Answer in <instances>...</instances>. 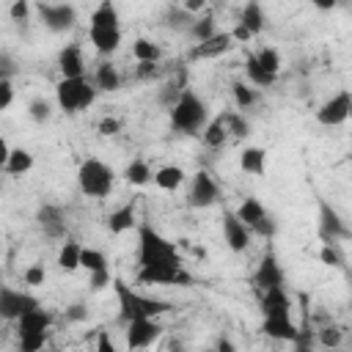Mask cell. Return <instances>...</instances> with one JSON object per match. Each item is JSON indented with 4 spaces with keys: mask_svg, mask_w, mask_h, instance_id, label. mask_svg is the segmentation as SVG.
<instances>
[{
    "mask_svg": "<svg viewBox=\"0 0 352 352\" xmlns=\"http://www.w3.org/2000/svg\"><path fill=\"white\" fill-rule=\"evenodd\" d=\"M138 264L140 270H162V267H182V258L170 239H165L148 223H140L138 226Z\"/></svg>",
    "mask_w": 352,
    "mask_h": 352,
    "instance_id": "cell-1",
    "label": "cell"
},
{
    "mask_svg": "<svg viewBox=\"0 0 352 352\" xmlns=\"http://www.w3.org/2000/svg\"><path fill=\"white\" fill-rule=\"evenodd\" d=\"M113 289H116V300H118V316L124 324L138 322V319H157L173 308L168 300H157V297H146V294L135 292L121 278L113 280Z\"/></svg>",
    "mask_w": 352,
    "mask_h": 352,
    "instance_id": "cell-2",
    "label": "cell"
},
{
    "mask_svg": "<svg viewBox=\"0 0 352 352\" xmlns=\"http://www.w3.org/2000/svg\"><path fill=\"white\" fill-rule=\"evenodd\" d=\"M170 113V126L176 132H184V135H198L206 129V104L204 99L195 94V91H184L182 99L168 110Z\"/></svg>",
    "mask_w": 352,
    "mask_h": 352,
    "instance_id": "cell-3",
    "label": "cell"
},
{
    "mask_svg": "<svg viewBox=\"0 0 352 352\" xmlns=\"http://www.w3.org/2000/svg\"><path fill=\"white\" fill-rule=\"evenodd\" d=\"M55 99H58V107L69 116L80 113V110H88L96 99V85H91L85 77H60L58 85H55Z\"/></svg>",
    "mask_w": 352,
    "mask_h": 352,
    "instance_id": "cell-4",
    "label": "cell"
},
{
    "mask_svg": "<svg viewBox=\"0 0 352 352\" xmlns=\"http://www.w3.org/2000/svg\"><path fill=\"white\" fill-rule=\"evenodd\" d=\"M113 182H116V173L110 165H104L102 160H85L77 170V184H80V192L88 195V198H104L110 195L113 190Z\"/></svg>",
    "mask_w": 352,
    "mask_h": 352,
    "instance_id": "cell-5",
    "label": "cell"
},
{
    "mask_svg": "<svg viewBox=\"0 0 352 352\" xmlns=\"http://www.w3.org/2000/svg\"><path fill=\"white\" fill-rule=\"evenodd\" d=\"M236 217L253 231V234H261V236H275V231H278V226H275V220L270 217V212L264 209V204L258 201V198H245L239 206H236Z\"/></svg>",
    "mask_w": 352,
    "mask_h": 352,
    "instance_id": "cell-6",
    "label": "cell"
},
{
    "mask_svg": "<svg viewBox=\"0 0 352 352\" xmlns=\"http://www.w3.org/2000/svg\"><path fill=\"white\" fill-rule=\"evenodd\" d=\"M36 11H38L44 28L52 33H66L77 22V8L69 3H38Z\"/></svg>",
    "mask_w": 352,
    "mask_h": 352,
    "instance_id": "cell-7",
    "label": "cell"
},
{
    "mask_svg": "<svg viewBox=\"0 0 352 352\" xmlns=\"http://www.w3.org/2000/svg\"><path fill=\"white\" fill-rule=\"evenodd\" d=\"M36 308H41V302L30 292H16L11 286L0 289V314H3V319H14L16 322L19 316H25V314H30Z\"/></svg>",
    "mask_w": 352,
    "mask_h": 352,
    "instance_id": "cell-8",
    "label": "cell"
},
{
    "mask_svg": "<svg viewBox=\"0 0 352 352\" xmlns=\"http://www.w3.org/2000/svg\"><path fill=\"white\" fill-rule=\"evenodd\" d=\"M217 198H220V187H217V182L212 179V173L198 170V173L192 176V182H190L187 204H190L192 209H206V206L217 204Z\"/></svg>",
    "mask_w": 352,
    "mask_h": 352,
    "instance_id": "cell-9",
    "label": "cell"
},
{
    "mask_svg": "<svg viewBox=\"0 0 352 352\" xmlns=\"http://www.w3.org/2000/svg\"><path fill=\"white\" fill-rule=\"evenodd\" d=\"M349 107H352V94L349 91H338L327 102H322V107L316 110V121L322 126H338V124H344L349 118Z\"/></svg>",
    "mask_w": 352,
    "mask_h": 352,
    "instance_id": "cell-10",
    "label": "cell"
},
{
    "mask_svg": "<svg viewBox=\"0 0 352 352\" xmlns=\"http://www.w3.org/2000/svg\"><path fill=\"white\" fill-rule=\"evenodd\" d=\"M319 236H322L324 245H336L338 239L349 236L346 223L341 220V214L327 201H319Z\"/></svg>",
    "mask_w": 352,
    "mask_h": 352,
    "instance_id": "cell-11",
    "label": "cell"
},
{
    "mask_svg": "<svg viewBox=\"0 0 352 352\" xmlns=\"http://www.w3.org/2000/svg\"><path fill=\"white\" fill-rule=\"evenodd\" d=\"M250 236H253V231H250V228L236 217V212L226 209V212H223V239H226L228 250H234V253L248 250Z\"/></svg>",
    "mask_w": 352,
    "mask_h": 352,
    "instance_id": "cell-12",
    "label": "cell"
},
{
    "mask_svg": "<svg viewBox=\"0 0 352 352\" xmlns=\"http://www.w3.org/2000/svg\"><path fill=\"white\" fill-rule=\"evenodd\" d=\"M138 280L148 286H190L192 275L184 267H162V270H138Z\"/></svg>",
    "mask_w": 352,
    "mask_h": 352,
    "instance_id": "cell-13",
    "label": "cell"
},
{
    "mask_svg": "<svg viewBox=\"0 0 352 352\" xmlns=\"http://www.w3.org/2000/svg\"><path fill=\"white\" fill-rule=\"evenodd\" d=\"M162 336V324L157 319H138L126 324V349H143L151 346Z\"/></svg>",
    "mask_w": 352,
    "mask_h": 352,
    "instance_id": "cell-14",
    "label": "cell"
},
{
    "mask_svg": "<svg viewBox=\"0 0 352 352\" xmlns=\"http://www.w3.org/2000/svg\"><path fill=\"white\" fill-rule=\"evenodd\" d=\"M261 333L272 341H289V344H297L302 330L297 327V322L292 319V314L286 316H264L261 322Z\"/></svg>",
    "mask_w": 352,
    "mask_h": 352,
    "instance_id": "cell-15",
    "label": "cell"
},
{
    "mask_svg": "<svg viewBox=\"0 0 352 352\" xmlns=\"http://www.w3.org/2000/svg\"><path fill=\"white\" fill-rule=\"evenodd\" d=\"M253 286H256L258 292L280 289V286H283V270H280V264H278V258H275L272 253H267V256L258 261V267H256V272H253Z\"/></svg>",
    "mask_w": 352,
    "mask_h": 352,
    "instance_id": "cell-16",
    "label": "cell"
},
{
    "mask_svg": "<svg viewBox=\"0 0 352 352\" xmlns=\"http://www.w3.org/2000/svg\"><path fill=\"white\" fill-rule=\"evenodd\" d=\"M36 223H38V228L44 231V236H50V239H63V236H66V217H63L60 206H55V204L38 206Z\"/></svg>",
    "mask_w": 352,
    "mask_h": 352,
    "instance_id": "cell-17",
    "label": "cell"
},
{
    "mask_svg": "<svg viewBox=\"0 0 352 352\" xmlns=\"http://www.w3.org/2000/svg\"><path fill=\"white\" fill-rule=\"evenodd\" d=\"M58 69H60V77H66V80L85 74V60H82L80 44H66V47L58 52Z\"/></svg>",
    "mask_w": 352,
    "mask_h": 352,
    "instance_id": "cell-18",
    "label": "cell"
},
{
    "mask_svg": "<svg viewBox=\"0 0 352 352\" xmlns=\"http://www.w3.org/2000/svg\"><path fill=\"white\" fill-rule=\"evenodd\" d=\"M234 47V36L231 33H217V36H212L209 41H201V44H195L192 50H190V60H201V58H217V55H223V52H228Z\"/></svg>",
    "mask_w": 352,
    "mask_h": 352,
    "instance_id": "cell-19",
    "label": "cell"
},
{
    "mask_svg": "<svg viewBox=\"0 0 352 352\" xmlns=\"http://www.w3.org/2000/svg\"><path fill=\"white\" fill-rule=\"evenodd\" d=\"M258 308H261L264 316H286V314H292V302H289L286 289L280 286V289H267V292H261Z\"/></svg>",
    "mask_w": 352,
    "mask_h": 352,
    "instance_id": "cell-20",
    "label": "cell"
},
{
    "mask_svg": "<svg viewBox=\"0 0 352 352\" xmlns=\"http://www.w3.org/2000/svg\"><path fill=\"white\" fill-rule=\"evenodd\" d=\"M88 41L99 55H113L121 47V28H88Z\"/></svg>",
    "mask_w": 352,
    "mask_h": 352,
    "instance_id": "cell-21",
    "label": "cell"
},
{
    "mask_svg": "<svg viewBox=\"0 0 352 352\" xmlns=\"http://www.w3.org/2000/svg\"><path fill=\"white\" fill-rule=\"evenodd\" d=\"M184 91H187V69H179V72H176V74H173V77H170V80L157 91V102H160L162 107H168V110H170V107L182 99V94H184Z\"/></svg>",
    "mask_w": 352,
    "mask_h": 352,
    "instance_id": "cell-22",
    "label": "cell"
},
{
    "mask_svg": "<svg viewBox=\"0 0 352 352\" xmlns=\"http://www.w3.org/2000/svg\"><path fill=\"white\" fill-rule=\"evenodd\" d=\"M52 324V314L44 308H36L25 316L16 319V336H33V333H47Z\"/></svg>",
    "mask_w": 352,
    "mask_h": 352,
    "instance_id": "cell-23",
    "label": "cell"
},
{
    "mask_svg": "<svg viewBox=\"0 0 352 352\" xmlns=\"http://www.w3.org/2000/svg\"><path fill=\"white\" fill-rule=\"evenodd\" d=\"M135 226H138V220H135V201H129V204H124V206H118V209H113L107 214V231L110 234H124V231H132Z\"/></svg>",
    "mask_w": 352,
    "mask_h": 352,
    "instance_id": "cell-24",
    "label": "cell"
},
{
    "mask_svg": "<svg viewBox=\"0 0 352 352\" xmlns=\"http://www.w3.org/2000/svg\"><path fill=\"white\" fill-rule=\"evenodd\" d=\"M264 22H267V16H264L261 3L250 0V3L242 6V11H239V25H245V28L250 30V36H258V33L264 30Z\"/></svg>",
    "mask_w": 352,
    "mask_h": 352,
    "instance_id": "cell-25",
    "label": "cell"
},
{
    "mask_svg": "<svg viewBox=\"0 0 352 352\" xmlns=\"http://www.w3.org/2000/svg\"><path fill=\"white\" fill-rule=\"evenodd\" d=\"M239 168H242L245 173H250V176H261L264 168H267V151L258 148V146L242 148V154H239Z\"/></svg>",
    "mask_w": 352,
    "mask_h": 352,
    "instance_id": "cell-26",
    "label": "cell"
},
{
    "mask_svg": "<svg viewBox=\"0 0 352 352\" xmlns=\"http://www.w3.org/2000/svg\"><path fill=\"white\" fill-rule=\"evenodd\" d=\"M94 85H96V91H118V85H121V74H118V69L110 63V60H102L99 66H96V72H94Z\"/></svg>",
    "mask_w": 352,
    "mask_h": 352,
    "instance_id": "cell-27",
    "label": "cell"
},
{
    "mask_svg": "<svg viewBox=\"0 0 352 352\" xmlns=\"http://www.w3.org/2000/svg\"><path fill=\"white\" fill-rule=\"evenodd\" d=\"M30 168H33V154H30L28 148H22V146L11 148L8 160L3 162V170H6L8 176H22V173H28Z\"/></svg>",
    "mask_w": 352,
    "mask_h": 352,
    "instance_id": "cell-28",
    "label": "cell"
},
{
    "mask_svg": "<svg viewBox=\"0 0 352 352\" xmlns=\"http://www.w3.org/2000/svg\"><path fill=\"white\" fill-rule=\"evenodd\" d=\"M184 176H187L184 168H179V165H162V168L154 170V184L160 190H179L184 184Z\"/></svg>",
    "mask_w": 352,
    "mask_h": 352,
    "instance_id": "cell-29",
    "label": "cell"
},
{
    "mask_svg": "<svg viewBox=\"0 0 352 352\" xmlns=\"http://www.w3.org/2000/svg\"><path fill=\"white\" fill-rule=\"evenodd\" d=\"M80 258H82V245L74 242V239H66V242L60 245V250H58V267H60L63 272H74V270L82 267Z\"/></svg>",
    "mask_w": 352,
    "mask_h": 352,
    "instance_id": "cell-30",
    "label": "cell"
},
{
    "mask_svg": "<svg viewBox=\"0 0 352 352\" xmlns=\"http://www.w3.org/2000/svg\"><path fill=\"white\" fill-rule=\"evenodd\" d=\"M88 28H118V8L110 0H102L91 11V25Z\"/></svg>",
    "mask_w": 352,
    "mask_h": 352,
    "instance_id": "cell-31",
    "label": "cell"
},
{
    "mask_svg": "<svg viewBox=\"0 0 352 352\" xmlns=\"http://www.w3.org/2000/svg\"><path fill=\"white\" fill-rule=\"evenodd\" d=\"M201 138H204V146H209V148H220V146L228 140V129H226L223 116L212 118V121L206 124V129L201 132Z\"/></svg>",
    "mask_w": 352,
    "mask_h": 352,
    "instance_id": "cell-32",
    "label": "cell"
},
{
    "mask_svg": "<svg viewBox=\"0 0 352 352\" xmlns=\"http://www.w3.org/2000/svg\"><path fill=\"white\" fill-rule=\"evenodd\" d=\"M124 179H126L132 187H143V184H148V182L154 179V173H151V168H148L146 160H132V162L124 168Z\"/></svg>",
    "mask_w": 352,
    "mask_h": 352,
    "instance_id": "cell-33",
    "label": "cell"
},
{
    "mask_svg": "<svg viewBox=\"0 0 352 352\" xmlns=\"http://www.w3.org/2000/svg\"><path fill=\"white\" fill-rule=\"evenodd\" d=\"M245 74H248V80H250L256 88H270V85L278 80L275 74H270V72H264V69L258 66L256 55H248V58H245Z\"/></svg>",
    "mask_w": 352,
    "mask_h": 352,
    "instance_id": "cell-34",
    "label": "cell"
},
{
    "mask_svg": "<svg viewBox=\"0 0 352 352\" xmlns=\"http://www.w3.org/2000/svg\"><path fill=\"white\" fill-rule=\"evenodd\" d=\"M132 55L138 58V63H157L162 58V50L148 38H135L132 41Z\"/></svg>",
    "mask_w": 352,
    "mask_h": 352,
    "instance_id": "cell-35",
    "label": "cell"
},
{
    "mask_svg": "<svg viewBox=\"0 0 352 352\" xmlns=\"http://www.w3.org/2000/svg\"><path fill=\"white\" fill-rule=\"evenodd\" d=\"M190 36L195 38V44L201 41H209L212 36H217V28H214V16L206 14V16H195V22L190 25Z\"/></svg>",
    "mask_w": 352,
    "mask_h": 352,
    "instance_id": "cell-36",
    "label": "cell"
},
{
    "mask_svg": "<svg viewBox=\"0 0 352 352\" xmlns=\"http://www.w3.org/2000/svg\"><path fill=\"white\" fill-rule=\"evenodd\" d=\"M80 264H82V270H88V275H91V272H102V270H107V258H104V253L96 250V248H82V258H80Z\"/></svg>",
    "mask_w": 352,
    "mask_h": 352,
    "instance_id": "cell-37",
    "label": "cell"
},
{
    "mask_svg": "<svg viewBox=\"0 0 352 352\" xmlns=\"http://www.w3.org/2000/svg\"><path fill=\"white\" fill-rule=\"evenodd\" d=\"M256 60H258V66H261L264 72H270V74L278 77V72H280V55H278V50L261 47V50L256 52Z\"/></svg>",
    "mask_w": 352,
    "mask_h": 352,
    "instance_id": "cell-38",
    "label": "cell"
},
{
    "mask_svg": "<svg viewBox=\"0 0 352 352\" xmlns=\"http://www.w3.org/2000/svg\"><path fill=\"white\" fill-rule=\"evenodd\" d=\"M231 94H234L236 107H242V110H248L250 104H256V102H258V94H256L253 88H248L245 82H234V85H231Z\"/></svg>",
    "mask_w": 352,
    "mask_h": 352,
    "instance_id": "cell-39",
    "label": "cell"
},
{
    "mask_svg": "<svg viewBox=\"0 0 352 352\" xmlns=\"http://www.w3.org/2000/svg\"><path fill=\"white\" fill-rule=\"evenodd\" d=\"M316 341H319L324 349H336V346H341V341H344V333H341V327H336V324H327V327H322V330L316 333Z\"/></svg>",
    "mask_w": 352,
    "mask_h": 352,
    "instance_id": "cell-40",
    "label": "cell"
},
{
    "mask_svg": "<svg viewBox=\"0 0 352 352\" xmlns=\"http://www.w3.org/2000/svg\"><path fill=\"white\" fill-rule=\"evenodd\" d=\"M223 121H226L228 135H234V138H245V135H250V124H248L242 116H236V113H223Z\"/></svg>",
    "mask_w": 352,
    "mask_h": 352,
    "instance_id": "cell-41",
    "label": "cell"
},
{
    "mask_svg": "<svg viewBox=\"0 0 352 352\" xmlns=\"http://www.w3.org/2000/svg\"><path fill=\"white\" fill-rule=\"evenodd\" d=\"M28 116H30L36 124H44V121H50L52 107H50L47 99H30V104H28Z\"/></svg>",
    "mask_w": 352,
    "mask_h": 352,
    "instance_id": "cell-42",
    "label": "cell"
},
{
    "mask_svg": "<svg viewBox=\"0 0 352 352\" xmlns=\"http://www.w3.org/2000/svg\"><path fill=\"white\" fill-rule=\"evenodd\" d=\"M47 344V333H33V336H19V352H41Z\"/></svg>",
    "mask_w": 352,
    "mask_h": 352,
    "instance_id": "cell-43",
    "label": "cell"
},
{
    "mask_svg": "<svg viewBox=\"0 0 352 352\" xmlns=\"http://www.w3.org/2000/svg\"><path fill=\"white\" fill-rule=\"evenodd\" d=\"M319 261L322 264H327V267H344V258H341V253H338V248L336 245H322V250H319Z\"/></svg>",
    "mask_w": 352,
    "mask_h": 352,
    "instance_id": "cell-44",
    "label": "cell"
},
{
    "mask_svg": "<svg viewBox=\"0 0 352 352\" xmlns=\"http://www.w3.org/2000/svg\"><path fill=\"white\" fill-rule=\"evenodd\" d=\"M25 283L28 286H41L44 283V278H47V272H44V264H30L28 270H25Z\"/></svg>",
    "mask_w": 352,
    "mask_h": 352,
    "instance_id": "cell-45",
    "label": "cell"
},
{
    "mask_svg": "<svg viewBox=\"0 0 352 352\" xmlns=\"http://www.w3.org/2000/svg\"><path fill=\"white\" fill-rule=\"evenodd\" d=\"M116 278H110V270H102V272H91V278H88V286H91V292H102L104 286H110Z\"/></svg>",
    "mask_w": 352,
    "mask_h": 352,
    "instance_id": "cell-46",
    "label": "cell"
},
{
    "mask_svg": "<svg viewBox=\"0 0 352 352\" xmlns=\"http://www.w3.org/2000/svg\"><path fill=\"white\" fill-rule=\"evenodd\" d=\"M118 132H121V121H118V118H113V116H104V118L99 121V135L110 138V135H118Z\"/></svg>",
    "mask_w": 352,
    "mask_h": 352,
    "instance_id": "cell-47",
    "label": "cell"
},
{
    "mask_svg": "<svg viewBox=\"0 0 352 352\" xmlns=\"http://www.w3.org/2000/svg\"><path fill=\"white\" fill-rule=\"evenodd\" d=\"M63 316H66V322H85L88 319V308L82 302H72Z\"/></svg>",
    "mask_w": 352,
    "mask_h": 352,
    "instance_id": "cell-48",
    "label": "cell"
},
{
    "mask_svg": "<svg viewBox=\"0 0 352 352\" xmlns=\"http://www.w3.org/2000/svg\"><path fill=\"white\" fill-rule=\"evenodd\" d=\"M8 14H11V19L25 22V19H28V14H30V3H28V0H16V3H11Z\"/></svg>",
    "mask_w": 352,
    "mask_h": 352,
    "instance_id": "cell-49",
    "label": "cell"
},
{
    "mask_svg": "<svg viewBox=\"0 0 352 352\" xmlns=\"http://www.w3.org/2000/svg\"><path fill=\"white\" fill-rule=\"evenodd\" d=\"M14 102V85L11 80H0V110H8Z\"/></svg>",
    "mask_w": 352,
    "mask_h": 352,
    "instance_id": "cell-50",
    "label": "cell"
},
{
    "mask_svg": "<svg viewBox=\"0 0 352 352\" xmlns=\"http://www.w3.org/2000/svg\"><path fill=\"white\" fill-rule=\"evenodd\" d=\"M94 352H118L107 330H99V336H96V349H94Z\"/></svg>",
    "mask_w": 352,
    "mask_h": 352,
    "instance_id": "cell-51",
    "label": "cell"
},
{
    "mask_svg": "<svg viewBox=\"0 0 352 352\" xmlns=\"http://www.w3.org/2000/svg\"><path fill=\"white\" fill-rule=\"evenodd\" d=\"M14 74V60L8 52H0V80H11Z\"/></svg>",
    "mask_w": 352,
    "mask_h": 352,
    "instance_id": "cell-52",
    "label": "cell"
},
{
    "mask_svg": "<svg viewBox=\"0 0 352 352\" xmlns=\"http://www.w3.org/2000/svg\"><path fill=\"white\" fill-rule=\"evenodd\" d=\"M135 74H138L140 80H148V77H157V74H160V66H157V63H138Z\"/></svg>",
    "mask_w": 352,
    "mask_h": 352,
    "instance_id": "cell-53",
    "label": "cell"
},
{
    "mask_svg": "<svg viewBox=\"0 0 352 352\" xmlns=\"http://www.w3.org/2000/svg\"><path fill=\"white\" fill-rule=\"evenodd\" d=\"M231 36H234V41H239V44H245V41H250V38H253V36H250V30H248L245 25H239V22L234 25Z\"/></svg>",
    "mask_w": 352,
    "mask_h": 352,
    "instance_id": "cell-54",
    "label": "cell"
},
{
    "mask_svg": "<svg viewBox=\"0 0 352 352\" xmlns=\"http://www.w3.org/2000/svg\"><path fill=\"white\" fill-rule=\"evenodd\" d=\"M182 8H184L187 14H198V11H204V0H187Z\"/></svg>",
    "mask_w": 352,
    "mask_h": 352,
    "instance_id": "cell-55",
    "label": "cell"
},
{
    "mask_svg": "<svg viewBox=\"0 0 352 352\" xmlns=\"http://www.w3.org/2000/svg\"><path fill=\"white\" fill-rule=\"evenodd\" d=\"M217 352H234V344H231L228 338H220V341H217Z\"/></svg>",
    "mask_w": 352,
    "mask_h": 352,
    "instance_id": "cell-56",
    "label": "cell"
},
{
    "mask_svg": "<svg viewBox=\"0 0 352 352\" xmlns=\"http://www.w3.org/2000/svg\"><path fill=\"white\" fill-rule=\"evenodd\" d=\"M316 8H322V11H327V8H336V3H333V0H330V3H327V0H322V3H316Z\"/></svg>",
    "mask_w": 352,
    "mask_h": 352,
    "instance_id": "cell-57",
    "label": "cell"
},
{
    "mask_svg": "<svg viewBox=\"0 0 352 352\" xmlns=\"http://www.w3.org/2000/svg\"><path fill=\"white\" fill-rule=\"evenodd\" d=\"M349 118H352V107H349Z\"/></svg>",
    "mask_w": 352,
    "mask_h": 352,
    "instance_id": "cell-58",
    "label": "cell"
}]
</instances>
